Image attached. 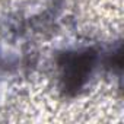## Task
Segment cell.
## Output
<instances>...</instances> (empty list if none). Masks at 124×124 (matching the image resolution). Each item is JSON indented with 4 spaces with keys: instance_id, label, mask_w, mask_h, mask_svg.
<instances>
[{
    "instance_id": "6da1fadb",
    "label": "cell",
    "mask_w": 124,
    "mask_h": 124,
    "mask_svg": "<svg viewBox=\"0 0 124 124\" xmlns=\"http://www.w3.org/2000/svg\"><path fill=\"white\" fill-rule=\"evenodd\" d=\"M89 66H91V55L88 54H80L70 58L69 66H66L67 67L66 78L69 79V85H72L73 88H78L80 85V79H83L88 75Z\"/></svg>"
}]
</instances>
